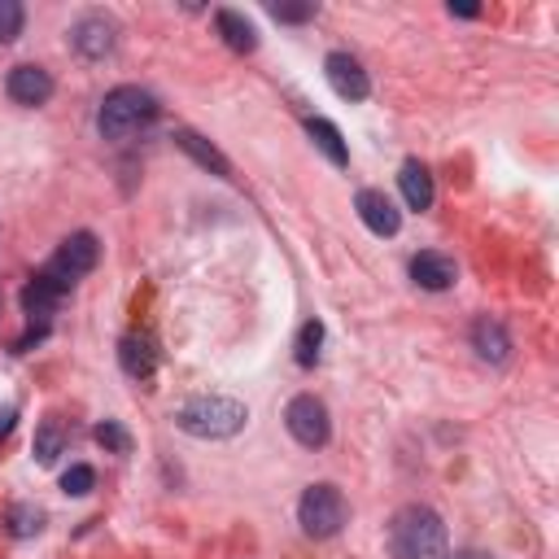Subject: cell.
Here are the masks:
<instances>
[{"instance_id": "obj_20", "label": "cell", "mask_w": 559, "mask_h": 559, "mask_svg": "<svg viewBox=\"0 0 559 559\" xmlns=\"http://www.w3.org/2000/svg\"><path fill=\"white\" fill-rule=\"evenodd\" d=\"M44 528V511L35 502H13L9 507V533L13 537H35Z\"/></svg>"}, {"instance_id": "obj_27", "label": "cell", "mask_w": 559, "mask_h": 559, "mask_svg": "<svg viewBox=\"0 0 559 559\" xmlns=\"http://www.w3.org/2000/svg\"><path fill=\"white\" fill-rule=\"evenodd\" d=\"M450 13H459V17H476L480 9H476V4H450Z\"/></svg>"}, {"instance_id": "obj_3", "label": "cell", "mask_w": 559, "mask_h": 559, "mask_svg": "<svg viewBox=\"0 0 559 559\" xmlns=\"http://www.w3.org/2000/svg\"><path fill=\"white\" fill-rule=\"evenodd\" d=\"M153 118H157L153 92H144V87H135V83H122V87H114V92L100 100L96 127H100L105 140H131V135L144 131Z\"/></svg>"}, {"instance_id": "obj_12", "label": "cell", "mask_w": 559, "mask_h": 559, "mask_svg": "<svg viewBox=\"0 0 559 559\" xmlns=\"http://www.w3.org/2000/svg\"><path fill=\"white\" fill-rule=\"evenodd\" d=\"M66 297V284L61 280H52L48 271H39V275H31V284L22 288V310L31 314V319H39V323H48V314L57 310V301Z\"/></svg>"}, {"instance_id": "obj_14", "label": "cell", "mask_w": 559, "mask_h": 559, "mask_svg": "<svg viewBox=\"0 0 559 559\" xmlns=\"http://www.w3.org/2000/svg\"><path fill=\"white\" fill-rule=\"evenodd\" d=\"M472 345H476V354H480L485 362H507V354H511L507 328H502L498 319H489V314L472 323Z\"/></svg>"}, {"instance_id": "obj_24", "label": "cell", "mask_w": 559, "mask_h": 559, "mask_svg": "<svg viewBox=\"0 0 559 559\" xmlns=\"http://www.w3.org/2000/svg\"><path fill=\"white\" fill-rule=\"evenodd\" d=\"M92 485H96V472H92L87 463H74V467L61 476V489H66L70 498H83V493H92Z\"/></svg>"}, {"instance_id": "obj_17", "label": "cell", "mask_w": 559, "mask_h": 559, "mask_svg": "<svg viewBox=\"0 0 559 559\" xmlns=\"http://www.w3.org/2000/svg\"><path fill=\"white\" fill-rule=\"evenodd\" d=\"M397 183H402V197H406V205L411 210H428L432 205V175H428V166L424 162H402V175H397Z\"/></svg>"}, {"instance_id": "obj_26", "label": "cell", "mask_w": 559, "mask_h": 559, "mask_svg": "<svg viewBox=\"0 0 559 559\" xmlns=\"http://www.w3.org/2000/svg\"><path fill=\"white\" fill-rule=\"evenodd\" d=\"M13 424H17V406H0V441L13 432Z\"/></svg>"}, {"instance_id": "obj_16", "label": "cell", "mask_w": 559, "mask_h": 559, "mask_svg": "<svg viewBox=\"0 0 559 559\" xmlns=\"http://www.w3.org/2000/svg\"><path fill=\"white\" fill-rule=\"evenodd\" d=\"M214 26H218V35H223V44H227L231 52H253V48H258L253 22L240 17L236 9H218V13H214Z\"/></svg>"}, {"instance_id": "obj_1", "label": "cell", "mask_w": 559, "mask_h": 559, "mask_svg": "<svg viewBox=\"0 0 559 559\" xmlns=\"http://www.w3.org/2000/svg\"><path fill=\"white\" fill-rule=\"evenodd\" d=\"M389 550L393 559H445V524L432 507L406 502L389 520Z\"/></svg>"}, {"instance_id": "obj_25", "label": "cell", "mask_w": 559, "mask_h": 559, "mask_svg": "<svg viewBox=\"0 0 559 559\" xmlns=\"http://www.w3.org/2000/svg\"><path fill=\"white\" fill-rule=\"evenodd\" d=\"M271 13L280 22H306V17H314V4H271Z\"/></svg>"}, {"instance_id": "obj_8", "label": "cell", "mask_w": 559, "mask_h": 559, "mask_svg": "<svg viewBox=\"0 0 559 559\" xmlns=\"http://www.w3.org/2000/svg\"><path fill=\"white\" fill-rule=\"evenodd\" d=\"M323 74H328V83H332V92L341 100H367L371 96V79L358 66V57H349V52H328Z\"/></svg>"}, {"instance_id": "obj_19", "label": "cell", "mask_w": 559, "mask_h": 559, "mask_svg": "<svg viewBox=\"0 0 559 559\" xmlns=\"http://www.w3.org/2000/svg\"><path fill=\"white\" fill-rule=\"evenodd\" d=\"M61 445H66V428H61V419H52V415H48V419L35 428V463H39V467L57 463Z\"/></svg>"}, {"instance_id": "obj_18", "label": "cell", "mask_w": 559, "mask_h": 559, "mask_svg": "<svg viewBox=\"0 0 559 559\" xmlns=\"http://www.w3.org/2000/svg\"><path fill=\"white\" fill-rule=\"evenodd\" d=\"M306 135L314 140V148H319L332 166H345V162H349V148H345L336 122H328V118H306Z\"/></svg>"}, {"instance_id": "obj_9", "label": "cell", "mask_w": 559, "mask_h": 559, "mask_svg": "<svg viewBox=\"0 0 559 559\" xmlns=\"http://www.w3.org/2000/svg\"><path fill=\"white\" fill-rule=\"evenodd\" d=\"M4 92H9V100H17V105L35 109V105H44V100L52 96V74H48L44 66L22 61V66H13V70H9Z\"/></svg>"}, {"instance_id": "obj_23", "label": "cell", "mask_w": 559, "mask_h": 559, "mask_svg": "<svg viewBox=\"0 0 559 559\" xmlns=\"http://www.w3.org/2000/svg\"><path fill=\"white\" fill-rule=\"evenodd\" d=\"M22 22H26L22 4L17 0H0V44H13L22 35Z\"/></svg>"}, {"instance_id": "obj_13", "label": "cell", "mask_w": 559, "mask_h": 559, "mask_svg": "<svg viewBox=\"0 0 559 559\" xmlns=\"http://www.w3.org/2000/svg\"><path fill=\"white\" fill-rule=\"evenodd\" d=\"M118 362H122V371H127L131 380H148L153 367H157V345H153V336L127 332V336L118 341Z\"/></svg>"}, {"instance_id": "obj_4", "label": "cell", "mask_w": 559, "mask_h": 559, "mask_svg": "<svg viewBox=\"0 0 559 559\" xmlns=\"http://www.w3.org/2000/svg\"><path fill=\"white\" fill-rule=\"evenodd\" d=\"M345 515H349V507H345V498H341L336 485H328V480L306 485V493H301V502H297V524H301L310 537H332V533H341Z\"/></svg>"}, {"instance_id": "obj_21", "label": "cell", "mask_w": 559, "mask_h": 559, "mask_svg": "<svg viewBox=\"0 0 559 559\" xmlns=\"http://www.w3.org/2000/svg\"><path fill=\"white\" fill-rule=\"evenodd\" d=\"M319 345H323V323H319V319L301 323V332H297V362H301V367H314Z\"/></svg>"}, {"instance_id": "obj_2", "label": "cell", "mask_w": 559, "mask_h": 559, "mask_svg": "<svg viewBox=\"0 0 559 559\" xmlns=\"http://www.w3.org/2000/svg\"><path fill=\"white\" fill-rule=\"evenodd\" d=\"M245 419H249L245 402L223 397V393L188 397V402L175 411V424H179L188 437H201V441H223V437H236V432L245 428Z\"/></svg>"}, {"instance_id": "obj_7", "label": "cell", "mask_w": 559, "mask_h": 559, "mask_svg": "<svg viewBox=\"0 0 559 559\" xmlns=\"http://www.w3.org/2000/svg\"><path fill=\"white\" fill-rule=\"evenodd\" d=\"M70 44H74V52H79L83 61H105V57L114 52V44H118V26H114V17H105V13H87V17L74 22Z\"/></svg>"}, {"instance_id": "obj_11", "label": "cell", "mask_w": 559, "mask_h": 559, "mask_svg": "<svg viewBox=\"0 0 559 559\" xmlns=\"http://www.w3.org/2000/svg\"><path fill=\"white\" fill-rule=\"evenodd\" d=\"M411 280L419 288H428V293H441V288H450L459 280V266H454V258H445L437 249H424V253L411 258Z\"/></svg>"}, {"instance_id": "obj_5", "label": "cell", "mask_w": 559, "mask_h": 559, "mask_svg": "<svg viewBox=\"0 0 559 559\" xmlns=\"http://www.w3.org/2000/svg\"><path fill=\"white\" fill-rule=\"evenodd\" d=\"M284 424H288L293 441L306 445V450H319V445H328V437H332L328 406H323L314 393H297V397L288 402V411H284Z\"/></svg>"}, {"instance_id": "obj_22", "label": "cell", "mask_w": 559, "mask_h": 559, "mask_svg": "<svg viewBox=\"0 0 559 559\" xmlns=\"http://www.w3.org/2000/svg\"><path fill=\"white\" fill-rule=\"evenodd\" d=\"M92 437H96V445H105L109 454H127V450H131V432H127L118 419L96 424V432H92Z\"/></svg>"}, {"instance_id": "obj_6", "label": "cell", "mask_w": 559, "mask_h": 559, "mask_svg": "<svg viewBox=\"0 0 559 559\" xmlns=\"http://www.w3.org/2000/svg\"><path fill=\"white\" fill-rule=\"evenodd\" d=\"M96 258H100L96 236H92V231H74V236H66V240H61V249L52 253V262H48L44 271L70 288L79 275H87V271L96 266Z\"/></svg>"}, {"instance_id": "obj_15", "label": "cell", "mask_w": 559, "mask_h": 559, "mask_svg": "<svg viewBox=\"0 0 559 559\" xmlns=\"http://www.w3.org/2000/svg\"><path fill=\"white\" fill-rule=\"evenodd\" d=\"M175 144H179V148H183V153H188L197 166L214 170L218 179H231V162H227V157H223V153H218L210 140H201L197 131H188V127H183V131H175Z\"/></svg>"}, {"instance_id": "obj_10", "label": "cell", "mask_w": 559, "mask_h": 559, "mask_svg": "<svg viewBox=\"0 0 559 559\" xmlns=\"http://www.w3.org/2000/svg\"><path fill=\"white\" fill-rule=\"evenodd\" d=\"M354 210H358V218L367 223V231H376V236H397V227H402L397 205H393L380 188H362V192L354 197Z\"/></svg>"}]
</instances>
